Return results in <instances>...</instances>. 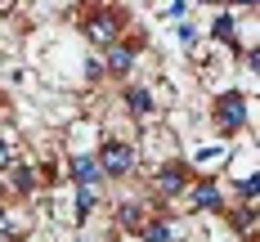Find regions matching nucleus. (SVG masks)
Returning a JSON list of instances; mask_svg holds the SVG:
<instances>
[{
    "label": "nucleus",
    "mask_w": 260,
    "mask_h": 242,
    "mask_svg": "<svg viewBox=\"0 0 260 242\" xmlns=\"http://www.w3.org/2000/svg\"><path fill=\"white\" fill-rule=\"evenodd\" d=\"M94 202H99V197H94V188H81V193H77V211H81V215L94 211Z\"/></svg>",
    "instance_id": "obj_11"
},
{
    "label": "nucleus",
    "mask_w": 260,
    "mask_h": 242,
    "mask_svg": "<svg viewBox=\"0 0 260 242\" xmlns=\"http://www.w3.org/2000/svg\"><path fill=\"white\" fill-rule=\"evenodd\" d=\"M0 233H5V211H0Z\"/></svg>",
    "instance_id": "obj_16"
},
{
    "label": "nucleus",
    "mask_w": 260,
    "mask_h": 242,
    "mask_svg": "<svg viewBox=\"0 0 260 242\" xmlns=\"http://www.w3.org/2000/svg\"><path fill=\"white\" fill-rule=\"evenodd\" d=\"M180 41H198V27H193V23H180Z\"/></svg>",
    "instance_id": "obj_13"
},
{
    "label": "nucleus",
    "mask_w": 260,
    "mask_h": 242,
    "mask_svg": "<svg viewBox=\"0 0 260 242\" xmlns=\"http://www.w3.org/2000/svg\"><path fill=\"white\" fill-rule=\"evenodd\" d=\"M9 161H14V157H9V139H0V170H5Z\"/></svg>",
    "instance_id": "obj_15"
},
{
    "label": "nucleus",
    "mask_w": 260,
    "mask_h": 242,
    "mask_svg": "<svg viewBox=\"0 0 260 242\" xmlns=\"http://www.w3.org/2000/svg\"><path fill=\"white\" fill-rule=\"evenodd\" d=\"M220 202H224V197H220L215 184H198L193 188V206H198V211H220Z\"/></svg>",
    "instance_id": "obj_6"
},
{
    "label": "nucleus",
    "mask_w": 260,
    "mask_h": 242,
    "mask_svg": "<svg viewBox=\"0 0 260 242\" xmlns=\"http://www.w3.org/2000/svg\"><path fill=\"white\" fill-rule=\"evenodd\" d=\"M130 63H135V54H130L126 45H112V54H108V67H112V72H130Z\"/></svg>",
    "instance_id": "obj_9"
},
{
    "label": "nucleus",
    "mask_w": 260,
    "mask_h": 242,
    "mask_svg": "<svg viewBox=\"0 0 260 242\" xmlns=\"http://www.w3.org/2000/svg\"><path fill=\"white\" fill-rule=\"evenodd\" d=\"M14 184H18V188H31V170H14Z\"/></svg>",
    "instance_id": "obj_14"
},
{
    "label": "nucleus",
    "mask_w": 260,
    "mask_h": 242,
    "mask_svg": "<svg viewBox=\"0 0 260 242\" xmlns=\"http://www.w3.org/2000/svg\"><path fill=\"white\" fill-rule=\"evenodd\" d=\"M117 224H139V206H135V202H126V206L117 211Z\"/></svg>",
    "instance_id": "obj_12"
},
{
    "label": "nucleus",
    "mask_w": 260,
    "mask_h": 242,
    "mask_svg": "<svg viewBox=\"0 0 260 242\" xmlns=\"http://www.w3.org/2000/svg\"><path fill=\"white\" fill-rule=\"evenodd\" d=\"M72 175H77L81 188H94L99 184V161L94 157H72Z\"/></svg>",
    "instance_id": "obj_5"
},
{
    "label": "nucleus",
    "mask_w": 260,
    "mask_h": 242,
    "mask_svg": "<svg viewBox=\"0 0 260 242\" xmlns=\"http://www.w3.org/2000/svg\"><path fill=\"white\" fill-rule=\"evenodd\" d=\"M85 36L99 41V45H108V41L117 36V18H112V14H94V18H85Z\"/></svg>",
    "instance_id": "obj_4"
},
{
    "label": "nucleus",
    "mask_w": 260,
    "mask_h": 242,
    "mask_svg": "<svg viewBox=\"0 0 260 242\" xmlns=\"http://www.w3.org/2000/svg\"><path fill=\"white\" fill-rule=\"evenodd\" d=\"M144 238H148V242H180V238H175V224H166V220L144 224Z\"/></svg>",
    "instance_id": "obj_8"
},
{
    "label": "nucleus",
    "mask_w": 260,
    "mask_h": 242,
    "mask_svg": "<svg viewBox=\"0 0 260 242\" xmlns=\"http://www.w3.org/2000/svg\"><path fill=\"white\" fill-rule=\"evenodd\" d=\"M94 161H99V175H126L130 166H135V148L112 139V144H104V153H99Z\"/></svg>",
    "instance_id": "obj_1"
},
{
    "label": "nucleus",
    "mask_w": 260,
    "mask_h": 242,
    "mask_svg": "<svg viewBox=\"0 0 260 242\" xmlns=\"http://www.w3.org/2000/svg\"><path fill=\"white\" fill-rule=\"evenodd\" d=\"M215 41H234V18H229V14L215 18Z\"/></svg>",
    "instance_id": "obj_10"
},
{
    "label": "nucleus",
    "mask_w": 260,
    "mask_h": 242,
    "mask_svg": "<svg viewBox=\"0 0 260 242\" xmlns=\"http://www.w3.org/2000/svg\"><path fill=\"white\" fill-rule=\"evenodd\" d=\"M215 121H220V130H234L247 121V103H242V94H224L220 103H215Z\"/></svg>",
    "instance_id": "obj_2"
},
{
    "label": "nucleus",
    "mask_w": 260,
    "mask_h": 242,
    "mask_svg": "<svg viewBox=\"0 0 260 242\" xmlns=\"http://www.w3.org/2000/svg\"><path fill=\"white\" fill-rule=\"evenodd\" d=\"M0 242H5V233H0Z\"/></svg>",
    "instance_id": "obj_17"
},
{
    "label": "nucleus",
    "mask_w": 260,
    "mask_h": 242,
    "mask_svg": "<svg viewBox=\"0 0 260 242\" xmlns=\"http://www.w3.org/2000/svg\"><path fill=\"white\" fill-rule=\"evenodd\" d=\"M126 103H130V112L144 117V112H153V94H148L144 85H130V90H126Z\"/></svg>",
    "instance_id": "obj_7"
},
{
    "label": "nucleus",
    "mask_w": 260,
    "mask_h": 242,
    "mask_svg": "<svg viewBox=\"0 0 260 242\" xmlns=\"http://www.w3.org/2000/svg\"><path fill=\"white\" fill-rule=\"evenodd\" d=\"M153 184H157V193H161V197H175V193H184V166H161Z\"/></svg>",
    "instance_id": "obj_3"
}]
</instances>
